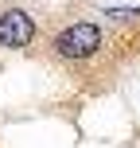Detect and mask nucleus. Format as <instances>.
Listing matches in <instances>:
<instances>
[{
    "mask_svg": "<svg viewBox=\"0 0 140 148\" xmlns=\"http://www.w3.org/2000/svg\"><path fill=\"white\" fill-rule=\"evenodd\" d=\"M55 47H59V55H66V59H86V55H94L97 47H101V31H97L94 23H74V27H66L55 39Z\"/></svg>",
    "mask_w": 140,
    "mask_h": 148,
    "instance_id": "obj_1",
    "label": "nucleus"
},
{
    "mask_svg": "<svg viewBox=\"0 0 140 148\" xmlns=\"http://www.w3.org/2000/svg\"><path fill=\"white\" fill-rule=\"evenodd\" d=\"M31 39H35V23L27 12L12 8V12L0 16V47H27Z\"/></svg>",
    "mask_w": 140,
    "mask_h": 148,
    "instance_id": "obj_2",
    "label": "nucleus"
},
{
    "mask_svg": "<svg viewBox=\"0 0 140 148\" xmlns=\"http://www.w3.org/2000/svg\"><path fill=\"white\" fill-rule=\"evenodd\" d=\"M105 16H117V20H132V16H140V8H109Z\"/></svg>",
    "mask_w": 140,
    "mask_h": 148,
    "instance_id": "obj_3",
    "label": "nucleus"
}]
</instances>
